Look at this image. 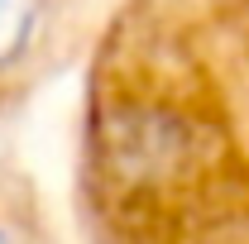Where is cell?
<instances>
[{
  "mask_svg": "<svg viewBox=\"0 0 249 244\" xmlns=\"http://www.w3.org/2000/svg\"><path fill=\"white\" fill-rule=\"evenodd\" d=\"M124 0H0V134L82 72Z\"/></svg>",
  "mask_w": 249,
  "mask_h": 244,
  "instance_id": "1",
  "label": "cell"
},
{
  "mask_svg": "<svg viewBox=\"0 0 249 244\" xmlns=\"http://www.w3.org/2000/svg\"><path fill=\"white\" fill-rule=\"evenodd\" d=\"M0 244H82L67 201L15 153H0Z\"/></svg>",
  "mask_w": 249,
  "mask_h": 244,
  "instance_id": "2",
  "label": "cell"
}]
</instances>
